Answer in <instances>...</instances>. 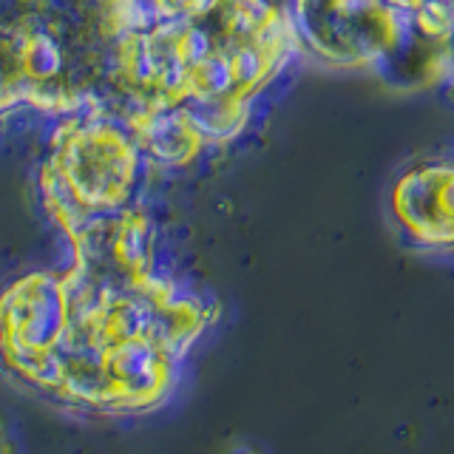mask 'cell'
<instances>
[{
	"label": "cell",
	"mask_w": 454,
	"mask_h": 454,
	"mask_svg": "<svg viewBox=\"0 0 454 454\" xmlns=\"http://www.w3.org/2000/svg\"><path fill=\"white\" fill-rule=\"evenodd\" d=\"M184 0H0V114L108 117L125 46Z\"/></svg>",
	"instance_id": "6da1fadb"
},
{
	"label": "cell",
	"mask_w": 454,
	"mask_h": 454,
	"mask_svg": "<svg viewBox=\"0 0 454 454\" xmlns=\"http://www.w3.org/2000/svg\"><path fill=\"white\" fill-rule=\"evenodd\" d=\"M298 51L335 71H378L409 23L387 0H293Z\"/></svg>",
	"instance_id": "7a4b0ae2"
},
{
	"label": "cell",
	"mask_w": 454,
	"mask_h": 454,
	"mask_svg": "<svg viewBox=\"0 0 454 454\" xmlns=\"http://www.w3.org/2000/svg\"><path fill=\"white\" fill-rule=\"evenodd\" d=\"M387 213L401 241L415 253H454V151L423 153L389 182Z\"/></svg>",
	"instance_id": "3957f363"
},
{
	"label": "cell",
	"mask_w": 454,
	"mask_h": 454,
	"mask_svg": "<svg viewBox=\"0 0 454 454\" xmlns=\"http://www.w3.org/2000/svg\"><path fill=\"white\" fill-rule=\"evenodd\" d=\"M426 4H434V6H443V9L454 12V0H426Z\"/></svg>",
	"instance_id": "277c9868"
},
{
	"label": "cell",
	"mask_w": 454,
	"mask_h": 454,
	"mask_svg": "<svg viewBox=\"0 0 454 454\" xmlns=\"http://www.w3.org/2000/svg\"><path fill=\"white\" fill-rule=\"evenodd\" d=\"M449 49H451V63H454V28H451V37H449ZM454 85V82H451ZM451 85H449V89H451Z\"/></svg>",
	"instance_id": "5b68a950"
}]
</instances>
